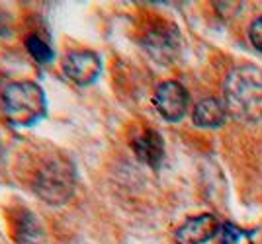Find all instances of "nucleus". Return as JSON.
Returning a JSON list of instances; mask_svg holds the SVG:
<instances>
[{
    "instance_id": "3",
    "label": "nucleus",
    "mask_w": 262,
    "mask_h": 244,
    "mask_svg": "<svg viewBox=\"0 0 262 244\" xmlns=\"http://www.w3.org/2000/svg\"><path fill=\"white\" fill-rule=\"evenodd\" d=\"M2 113L6 121L28 129L39 123L47 113V100L43 88L32 80L10 82L2 92Z\"/></svg>"
},
{
    "instance_id": "6",
    "label": "nucleus",
    "mask_w": 262,
    "mask_h": 244,
    "mask_svg": "<svg viewBox=\"0 0 262 244\" xmlns=\"http://www.w3.org/2000/svg\"><path fill=\"white\" fill-rule=\"evenodd\" d=\"M63 75L77 86H88L96 82L102 72V59L94 51H73L63 59Z\"/></svg>"
},
{
    "instance_id": "5",
    "label": "nucleus",
    "mask_w": 262,
    "mask_h": 244,
    "mask_svg": "<svg viewBox=\"0 0 262 244\" xmlns=\"http://www.w3.org/2000/svg\"><path fill=\"white\" fill-rule=\"evenodd\" d=\"M153 104L157 111L161 113L166 121H180L188 111V104H190V96L186 88L176 82V80H166L163 84H159V88L155 90Z\"/></svg>"
},
{
    "instance_id": "4",
    "label": "nucleus",
    "mask_w": 262,
    "mask_h": 244,
    "mask_svg": "<svg viewBox=\"0 0 262 244\" xmlns=\"http://www.w3.org/2000/svg\"><path fill=\"white\" fill-rule=\"evenodd\" d=\"M143 49L155 59L157 63H170L180 49V34L172 23L157 22L151 23L141 35Z\"/></svg>"
},
{
    "instance_id": "2",
    "label": "nucleus",
    "mask_w": 262,
    "mask_h": 244,
    "mask_svg": "<svg viewBox=\"0 0 262 244\" xmlns=\"http://www.w3.org/2000/svg\"><path fill=\"white\" fill-rule=\"evenodd\" d=\"M225 110L239 121L262 117V70L254 65L237 67L225 80Z\"/></svg>"
},
{
    "instance_id": "10",
    "label": "nucleus",
    "mask_w": 262,
    "mask_h": 244,
    "mask_svg": "<svg viewBox=\"0 0 262 244\" xmlns=\"http://www.w3.org/2000/svg\"><path fill=\"white\" fill-rule=\"evenodd\" d=\"M192 119H194L198 127L215 129V127H221L225 123L227 110L215 98H206V100L198 102V106L194 108V113H192Z\"/></svg>"
},
{
    "instance_id": "12",
    "label": "nucleus",
    "mask_w": 262,
    "mask_h": 244,
    "mask_svg": "<svg viewBox=\"0 0 262 244\" xmlns=\"http://www.w3.org/2000/svg\"><path fill=\"white\" fill-rule=\"evenodd\" d=\"M221 244H252L249 233H245L233 223H225L221 227Z\"/></svg>"
},
{
    "instance_id": "14",
    "label": "nucleus",
    "mask_w": 262,
    "mask_h": 244,
    "mask_svg": "<svg viewBox=\"0 0 262 244\" xmlns=\"http://www.w3.org/2000/svg\"><path fill=\"white\" fill-rule=\"evenodd\" d=\"M6 32V22H4V18L0 16V35Z\"/></svg>"
},
{
    "instance_id": "8",
    "label": "nucleus",
    "mask_w": 262,
    "mask_h": 244,
    "mask_svg": "<svg viewBox=\"0 0 262 244\" xmlns=\"http://www.w3.org/2000/svg\"><path fill=\"white\" fill-rule=\"evenodd\" d=\"M217 219L209 213H204L188 219L182 227H178V231L174 233V240L176 244H206L217 234Z\"/></svg>"
},
{
    "instance_id": "7",
    "label": "nucleus",
    "mask_w": 262,
    "mask_h": 244,
    "mask_svg": "<svg viewBox=\"0 0 262 244\" xmlns=\"http://www.w3.org/2000/svg\"><path fill=\"white\" fill-rule=\"evenodd\" d=\"M10 233L16 244H45L47 234L39 217L30 209H18L10 217Z\"/></svg>"
},
{
    "instance_id": "9",
    "label": "nucleus",
    "mask_w": 262,
    "mask_h": 244,
    "mask_svg": "<svg viewBox=\"0 0 262 244\" xmlns=\"http://www.w3.org/2000/svg\"><path fill=\"white\" fill-rule=\"evenodd\" d=\"M131 149L135 156L141 160L143 164L151 168H159L164 158V141L163 137L155 129L147 127L141 133H137L131 141Z\"/></svg>"
},
{
    "instance_id": "11",
    "label": "nucleus",
    "mask_w": 262,
    "mask_h": 244,
    "mask_svg": "<svg viewBox=\"0 0 262 244\" xmlns=\"http://www.w3.org/2000/svg\"><path fill=\"white\" fill-rule=\"evenodd\" d=\"M26 49L33 57V61H37L41 65H47L55 59L53 47L49 45V41H45L39 34H30L26 37Z\"/></svg>"
},
{
    "instance_id": "1",
    "label": "nucleus",
    "mask_w": 262,
    "mask_h": 244,
    "mask_svg": "<svg viewBox=\"0 0 262 244\" xmlns=\"http://www.w3.org/2000/svg\"><path fill=\"white\" fill-rule=\"evenodd\" d=\"M28 184L47 205H65L77 188V168L73 160L59 151H45L30 164Z\"/></svg>"
},
{
    "instance_id": "13",
    "label": "nucleus",
    "mask_w": 262,
    "mask_h": 244,
    "mask_svg": "<svg viewBox=\"0 0 262 244\" xmlns=\"http://www.w3.org/2000/svg\"><path fill=\"white\" fill-rule=\"evenodd\" d=\"M249 37H251V43L262 53V18L252 22L251 30H249Z\"/></svg>"
}]
</instances>
